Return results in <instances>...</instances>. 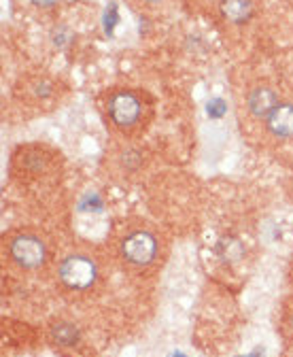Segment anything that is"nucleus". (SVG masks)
<instances>
[{
	"label": "nucleus",
	"mask_w": 293,
	"mask_h": 357,
	"mask_svg": "<svg viewBox=\"0 0 293 357\" xmlns=\"http://www.w3.org/2000/svg\"><path fill=\"white\" fill-rule=\"evenodd\" d=\"M52 89H54V87H52V83H49V81H38V83L34 85V94L45 98V96H49V94H52Z\"/></svg>",
	"instance_id": "obj_9"
},
{
	"label": "nucleus",
	"mask_w": 293,
	"mask_h": 357,
	"mask_svg": "<svg viewBox=\"0 0 293 357\" xmlns=\"http://www.w3.org/2000/svg\"><path fill=\"white\" fill-rule=\"evenodd\" d=\"M9 253L17 266L26 268V271H34V268H40L45 264L47 249L43 241L34 234H17L9 245Z\"/></svg>",
	"instance_id": "obj_3"
},
{
	"label": "nucleus",
	"mask_w": 293,
	"mask_h": 357,
	"mask_svg": "<svg viewBox=\"0 0 293 357\" xmlns=\"http://www.w3.org/2000/svg\"><path fill=\"white\" fill-rule=\"evenodd\" d=\"M121 257L125 264H130L134 268H145L155 261L159 245L153 232L149 230H132L130 234H125L121 245H119Z\"/></svg>",
	"instance_id": "obj_1"
},
{
	"label": "nucleus",
	"mask_w": 293,
	"mask_h": 357,
	"mask_svg": "<svg viewBox=\"0 0 293 357\" xmlns=\"http://www.w3.org/2000/svg\"><path fill=\"white\" fill-rule=\"evenodd\" d=\"M109 115L115 126L119 128H132L141 121L143 105L136 94L132 92H117L109 100Z\"/></svg>",
	"instance_id": "obj_4"
},
{
	"label": "nucleus",
	"mask_w": 293,
	"mask_h": 357,
	"mask_svg": "<svg viewBox=\"0 0 293 357\" xmlns=\"http://www.w3.org/2000/svg\"><path fill=\"white\" fill-rule=\"evenodd\" d=\"M221 15L232 24L248 22L253 15V3L251 0H221Z\"/></svg>",
	"instance_id": "obj_7"
},
{
	"label": "nucleus",
	"mask_w": 293,
	"mask_h": 357,
	"mask_svg": "<svg viewBox=\"0 0 293 357\" xmlns=\"http://www.w3.org/2000/svg\"><path fill=\"white\" fill-rule=\"evenodd\" d=\"M149 3H159V0H149Z\"/></svg>",
	"instance_id": "obj_12"
},
{
	"label": "nucleus",
	"mask_w": 293,
	"mask_h": 357,
	"mask_svg": "<svg viewBox=\"0 0 293 357\" xmlns=\"http://www.w3.org/2000/svg\"><path fill=\"white\" fill-rule=\"evenodd\" d=\"M98 279V266L92 257L74 253L66 257L60 266V281L72 291H86Z\"/></svg>",
	"instance_id": "obj_2"
},
{
	"label": "nucleus",
	"mask_w": 293,
	"mask_h": 357,
	"mask_svg": "<svg viewBox=\"0 0 293 357\" xmlns=\"http://www.w3.org/2000/svg\"><path fill=\"white\" fill-rule=\"evenodd\" d=\"M54 338H56L58 344L70 347V344L77 342L79 334H77V328H74V326H70V324H58V326L54 328Z\"/></svg>",
	"instance_id": "obj_8"
},
{
	"label": "nucleus",
	"mask_w": 293,
	"mask_h": 357,
	"mask_svg": "<svg viewBox=\"0 0 293 357\" xmlns=\"http://www.w3.org/2000/svg\"><path fill=\"white\" fill-rule=\"evenodd\" d=\"M175 357H185V355H181V353H177V355H175Z\"/></svg>",
	"instance_id": "obj_11"
},
{
	"label": "nucleus",
	"mask_w": 293,
	"mask_h": 357,
	"mask_svg": "<svg viewBox=\"0 0 293 357\" xmlns=\"http://www.w3.org/2000/svg\"><path fill=\"white\" fill-rule=\"evenodd\" d=\"M276 105H278V98L274 94V89L270 87H258L248 94V111L255 117H268Z\"/></svg>",
	"instance_id": "obj_6"
},
{
	"label": "nucleus",
	"mask_w": 293,
	"mask_h": 357,
	"mask_svg": "<svg viewBox=\"0 0 293 357\" xmlns=\"http://www.w3.org/2000/svg\"><path fill=\"white\" fill-rule=\"evenodd\" d=\"M36 7H54L58 0H32Z\"/></svg>",
	"instance_id": "obj_10"
},
{
	"label": "nucleus",
	"mask_w": 293,
	"mask_h": 357,
	"mask_svg": "<svg viewBox=\"0 0 293 357\" xmlns=\"http://www.w3.org/2000/svg\"><path fill=\"white\" fill-rule=\"evenodd\" d=\"M266 119H268V130L274 134L276 139H291L293 137V105L278 102Z\"/></svg>",
	"instance_id": "obj_5"
}]
</instances>
